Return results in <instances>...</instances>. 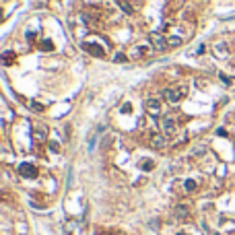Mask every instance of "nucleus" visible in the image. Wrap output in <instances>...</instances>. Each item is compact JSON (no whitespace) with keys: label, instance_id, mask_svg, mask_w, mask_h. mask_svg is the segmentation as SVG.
Returning a JSON list of instances; mask_svg holds the SVG:
<instances>
[{"label":"nucleus","instance_id":"13","mask_svg":"<svg viewBox=\"0 0 235 235\" xmlns=\"http://www.w3.org/2000/svg\"><path fill=\"white\" fill-rule=\"evenodd\" d=\"M140 167H142V169H153V167H155V161H151V159H145L142 163H140Z\"/></svg>","mask_w":235,"mask_h":235},{"label":"nucleus","instance_id":"4","mask_svg":"<svg viewBox=\"0 0 235 235\" xmlns=\"http://www.w3.org/2000/svg\"><path fill=\"white\" fill-rule=\"evenodd\" d=\"M149 142H151L153 149H157V151H163L167 146V136L165 134H153L151 138H149Z\"/></svg>","mask_w":235,"mask_h":235},{"label":"nucleus","instance_id":"5","mask_svg":"<svg viewBox=\"0 0 235 235\" xmlns=\"http://www.w3.org/2000/svg\"><path fill=\"white\" fill-rule=\"evenodd\" d=\"M19 173L23 177H35L37 175V169L33 167V163H21L19 165Z\"/></svg>","mask_w":235,"mask_h":235},{"label":"nucleus","instance_id":"8","mask_svg":"<svg viewBox=\"0 0 235 235\" xmlns=\"http://www.w3.org/2000/svg\"><path fill=\"white\" fill-rule=\"evenodd\" d=\"M149 52H151V48H146V46H138V48H134L130 52V58H132V60H140V58H145Z\"/></svg>","mask_w":235,"mask_h":235},{"label":"nucleus","instance_id":"14","mask_svg":"<svg viewBox=\"0 0 235 235\" xmlns=\"http://www.w3.org/2000/svg\"><path fill=\"white\" fill-rule=\"evenodd\" d=\"M39 46H42V50H43V52H48V50H54V46H52V42H48V39H46V42H42Z\"/></svg>","mask_w":235,"mask_h":235},{"label":"nucleus","instance_id":"12","mask_svg":"<svg viewBox=\"0 0 235 235\" xmlns=\"http://www.w3.org/2000/svg\"><path fill=\"white\" fill-rule=\"evenodd\" d=\"M33 136H35V140H46V130H43L42 126H39V128H35Z\"/></svg>","mask_w":235,"mask_h":235},{"label":"nucleus","instance_id":"15","mask_svg":"<svg viewBox=\"0 0 235 235\" xmlns=\"http://www.w3.org/2000/svg\"><path fill=\"white\" fill-rule=\"evenodd\" d=\"M167 43H169V46H180V43H181V37H169V39H167Z\"/></svg>","mask_w":235,"mask_h":235},{"label":"nucleus","instance_id":"10","mask_svg":"<svg viewBox=\"0 0 235 235\" xmlns=\"http://www.w3.org/2000/svg\"><path fill=\"white\" fill-rule=\"evenodd\" d=\"M196 188H198V184H196L194 180H186V181H184V190H186V192H194Z\"/></svg>","mask_w":235,"mask_h":235},{"label":"nucleus","instance_id":"3","mask_svg":"<svg viewBox=\"0 0 235 235\" xmlns=\"http://www.w3.org/2000/svg\"><path fill=\"white\" fill-rule=\"evenodd\" d=\"M145 110H146V114H149V116L157 118L161 114V101H159V99H155V97L146 99V101H145Z\"/></svg>","mask_w":235,"mask_h":235},{"label":"nucleus","instance_id":"2","mask_svg":"<svg viewBox=\"0 0 235 235\" xmlns=\"http://www.w3.org/2000/svg\"><path fill=\"white\" fill-rule=\"evenodd\" d=\"M83 50L87 54L95 56V58H103L105 56V43H99V42H83Z\"/></svg>","mask_w":235,"mask_h":235},{"label":"nucleus","instance_id":"18","mask_svg":"<svg viewBox=\"0 0 235 235\" xmlns=\"http://www.w3.org/2000/svg\"><path fill=\"white\" fill-rule=\"evenodd\" d=\"M219 76H221V81H223L225 85H227V87L231 85V78H229V76H225V74H219Z\"/></svg>","mask_w":235,"mask_h":235},{"label":"nucleus","instance_id":"1","mask_svg":"<svg viewBox=\"0 0 235 235\" xmlns=\"http://www.w3.org/2000/svg\"><path fill=\"white\" fill-rule=\"evenodd\" d=\"M186 95H188V87H186V85L169 87V89L165 91V97H167V101H169L171 105H177V103H181Z\"/></svg>","mask_w":235,"mask_h":235},{"label":"nucleus","instance_id":"21","mask_svg":"<svg viewBox=\"0 0 235 235\" xmlns=\"http://www.w3.org/2000/svg\"><path fill=\"white\" fill-rule=\"evenodd\" d=\"M177 235H188V233H184V231H180V233H177Z\"/></svg>","mask_w":235,"mask_h":235},{"label":"nucleus","instance_id":"11","mask_svg":"<svg viewBox=\"0 0 235 235\" xmlns=\"http://www.w3.org/2000/svg\"><path fill=\"white\" fill-rule=\"evenodd\" d=\"M14 58H17V56H14L13 52H4V54H2V62H4V64L8 66V64H13V60H14Z\"/></svg>","mask_w":235,"mask_h":235},{"label":"nucleus","instance_id":"6","mask_svg":"<svg viewBox=\"0 0 235 235\" xmlns=\"http://www.w3.org/2000/svg\"><path fill=\"white\" fill-rule=\"evenodd\" d=\"M161 128H163V134H167V136H171V134L177 132V126H175V122L171 118H165V122L161 124Z\"/></svg>","mask_w":235,"mask_h":235},{"label":"nucleus","instance_id":"16","mask_svg":"<svg viewBox=\"0 0 235 235\" xmlns=\"http://www.w3.org/2000/svg\"><path fill=\"white\" fill-rule=\"evenodd\" d=\"M31 110H35V111H43L46 107H43L42 103H37V101H33V103H31Z\"/></svg>","mask_w":235,"mask_h":235},{"label":"nucleus","instance_id":"9","mask_svg":"<svg viewBox=\"0 0 235 235\" xmlns=\"http://www.w3.org/2000/svg\"><path fill=\"white\" fill-rule=\"evenodd\" d=\"M175 217H177V219H181V221H188V219H190V210H188L186 204L175 206Z\"/></svg>","mask_w":235,"mask_h":235},{"label":"nucleus","instance_id":"19","mask_svg":"<svg viewBox=\"0 0 235 235\" xmlns=\"http://www.w3.org/2000/svg\"><path fill=\"white\" fill-rule=\"evenodd\" d=\"M116 60H118V62H124L126 56H124V54H116Z\"/></svg>","mask_w":235,"mask_h":235},{"label":"nucleus","instance_id":"17","mask_svg":"<svg viewBox=\"0 0 235 235\" xmlns=\"http://www.w3.org/2000/svg\"><path fill=\"white\" fill-rule=\"evenodd\" d=\"M50 149H52L54 153H58V151H60V145H58L56 140H52V142H50Z\"/></svg>","mask_w":235,"mask_h":235},{"label":"nucleus","instance_id":"20","mask_svg":"<svg viewBox=\"0 0 235 235\" xmlns=\"http://www.w3.org/2000/svg\"><path fill=\"white\" fill-rule=\"evenodd\" d=\"M217 134H219V136H227V130H225V128H219Z\"/></svg>","mask_w":235,"mask_h":235},{"label":"nucleus","instance_id":"7","mask_svg":"<svg viewBox=\"0 0 235 235\" xmlns=\"http://www.w3.org/2000/svg\"><path fill=\"white\" fill-rule=\"evenodd\" d=\"M151 42H153V46H155L157 50H165L167 46H169V43H167V37H161L159 33H153L151 35Z\"/></svg>","mask_w":235,"mask_h":235}]
</instances>
